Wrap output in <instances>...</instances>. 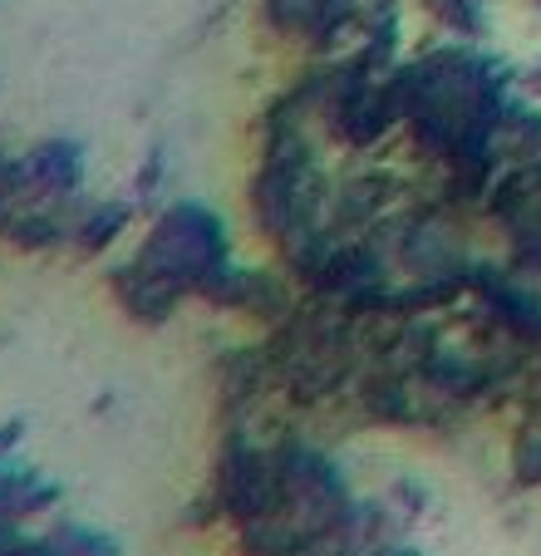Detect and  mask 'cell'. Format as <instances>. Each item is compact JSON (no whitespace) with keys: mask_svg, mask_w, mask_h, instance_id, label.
<instances>
[{"mask_svg":"<svg viewBox=\"0 0 541 556\" xmlns=\"http://www.w3.org/2000/svg\"><path fill=\"white\" fill-rule=\"evenodd\" d=\"M143 266H153L158 276L177 286H198L207 291L212 276L227 271V237H222V222L212 212L192 207H173L163 222L153 227V242L143 252Z\"/></svg>","mask_w":541,"mask_h":556,"instance_id":"cell-1","label":"cell"},{"mask_svg":"<svg viewBox=\"0 0 541 556\" xmlns=\"http://www.w3.org/2000/svg\"><path fill=\"white\" fill-rule=\"evenodd\" d=\"M84 173L79 143H45L40 153H30L25 163H15V192H74Z\"/></svg>","mask_w":541,"mask_h":556,"instance_id":"cell-2","label":"cell"},{"mask_svg":"<svg viewBox=\"0 0 541 556\" xmlns=\"http://www.w3.org/2000/svg\"><path fill=\"white\" fill-rule=\"evenodd\" d=\"M54 542H60L64 556H118V546L109 542V536H99V532H74V527H64Z\"/></svg>","mask_w":541,"mask_h":556,"instance_id":"cell-3","label":"cell"},{"mask_svg":"<svg viewBox=\"0 0 541 556\" xmlns=\"http://www.w3.org/2000/svg\"><path fill=\"white\" fill-rule=\"evenodd\" d=\"M15 433H21V429H0V448H11V443H15Z\"/></svg>","mask_w":541,"mask_h":556,"instance_id":"cell-4","label":"cell"}]
</instances>
